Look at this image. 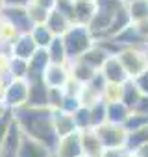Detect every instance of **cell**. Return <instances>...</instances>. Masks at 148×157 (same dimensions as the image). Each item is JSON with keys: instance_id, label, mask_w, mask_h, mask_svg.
Listing matches in <instances>:
<instances>
[{"instance_id": "3", "label": "cell", "mask_w": 148, "mask_h": 157, "mask_svg": "<svg viewBox=\"0 0 148 157\" xmlns=\"http://www.w3.org/2000/svg\"><path fill=\"white\" fill-rule=\"evenodd\" d=\"M120 63L124 65L126 72L130 78H135L137 74H141L144 68H148V61H146V52L141 50L139 46H126L122 48L119 54Z\"/></svg>"}, {"instance_id": "18", "label": "cell", "mask_w": 148, "mask_h": 157, "mask_svg": "<svg viewBox=\"0 0 148 157\" xmlns=\"http://www.w3.org/2000/svg\"><path fill=\"white\" fill-rule=\"evenodd\" d=\"M109 56H111V54H109L102 44H93L84 56H80V59H82L84 63H87L89 67H93L95 70H100L102 65L106 63V59H107Z\"/></svg>"}, {"instance_id": "8", "label": "cell", "mask_w": 148, "mask_h": 157, "mask_svg": "<svg viewBox=\"0 0 148 157\" xmlns=\"http://www.w3.org/2000/svg\"><path fill=\"white\" fill-rule=\"evenodd\" d=\"M50 65V57L46 48H37L35 54L28 59V72H26V82H35V80H43L45 70Z\"/></svg>"}, {"instance_id": "17", "label": "cell", "mask_w": 148, "mask_h": 157, "mask_svg": "<svg viewBox=\"0 0 148 157\" xmlns=\"http://www.w3.org/2000/svg\"><path fill=\"white\" fill-rule=\"evenodd\" d=\"M67 67H68V72H70V78H74L76 82H80V83H89L91 80H93V76L98 72V70H95L93 67H89L87 63H84L80 57L78 59H72V61H68L67 63Z\"/></svg>"}, {"instance_id": "10", "label": "cell", "mask_w": 148, "mask_h": 157, "mask_svg": "<svg viewBox=\"0 0 148 157\" xmlns=\"http://www.w3.org/2000/svg\"><path fill=\"white\" fill-rule=\"evenodd\" d=\"M22 137H24L22 129H21V126L17 124V120L13 118L10 129H8V135H6L2 146H0V157H17Z\"/></svg>"}, {"instance_id": "33", "label": "cell", "mask_w": 148, "mask_h": 157, "mask_svg": "<svg viewBox=\"0 0 148 157\" xmlns=\"http://www.w3.org/2000/svg\"><path fill=\"white\" fill-rule=\"evenodd\" d=\"M11 120H13V111L8 109L4 115H0V146H2L6 135H8V129L11 126Z\"/></svg>"}, {"instance_id": "27", "label": "cell", "mask_w": 148, "mask_h": 157, "mask_svg": "<svg viewBox=\"0 0 148 157\" xmlns=\"http://www.w3.org/2000/svg\"><path fill=\"white\" fill-rule=\"evenodd\" d=\"M30 35L33 37V41H35V44H37L39 48H46V46L50 44V41L54 39V33L48 30V26H46L45 22H43V24H33Z\"/></svg>"}, {"instance_id": "16", "label": "cell", "mask_w": 148, "mask_h": 157, "mask_svg": "<svg viewBox=\"0 0 148 157\" xmlns=\"http://www.w3.org/2000/svg\"><path fill=\"white\" fill-rule=\"evenodd\" d=\"M52 118H54V128H56V133L59 135V139L65 137V135H70L74 131H78L70 113H65L61 109H52Z\"/></svg>"}, {"instance_id": "50", "label": "cell", "mask_w": 148, "mask_h": 157, "mask_svg": "<svg viewBox=\"0 0 148 157\" xmlns=\"http://www.w3.org/2000/svg\"><path fill=\"white\" fill-rule=\"evenodd\" d=\"M126 2H131V0H126Z\"/></svg>"}, {"instance_id": "20", "label": "cell", "mask_w": 148, "mask_h": 157, "mask_svg": "<svg viewBox=\"0 0 148 157\" xmlns=\"http://www.w3.org/2000/svg\"><path fill=\"white\" fill-rule=\"evenodd\" d=\"M45 24L48 26V30L54 33V35H63L67 30H68V26L72 24L59 10H50V13H48V17H46V21H45Z\"/></svg>"}, {"instance_id": "38", "label": "cell", "mask_w": 148, "mask_h": 157, "mask_svg": "<svg viewBox=\"0 0 148 157\" xmlns=\"http://www.w3.org/2000/svg\"><path fill=\"white\" fill-rule=\"evenodd\" d=\"M131 80H133L135 85L139 87L141 94H146V96H148V68H144L141 74H137L135 78H131Z\"/></svg>"}, {"instance_id": "6", "label": "cell", "mask_w": 148, "mask_h": 157, "mask_svg": "<svg viewBox=\"0 0 148 157\" xmlns=\"http://www.w3.org/2000/svg\"><path fill=\"white\" fill-rule=\"evenodd\" d=\"M28 98V82L26 80H11L6 83L4 93H2V102L6 104L8 109H17L26 104Z\"/></svg>"}, {"instance_id": "5", "label": "cell", "mask_w": 148, "mask_h": 157, "mask_svg": "<svg viewBox=\"0 0 148 157\" xmlns=\"http://www.w3.org/2000/svg\"><path fill=\"white\" fill-rule=\"evenodd\" d=\"M0 19L6 24H10L17 33H30L33 28V22L28 17L26 8H19V6H4L0 11Z\"/></svg>"}, {"instance_id": "12", "label": "cell", "mask_w": 148, "mask_h": 157, "mask_svg": "<svg viewBox=\"0 0 148 157\" xmlns=\"http://www.w3.org/2000/svg\"><path fill=\"white\" fill-rule=\"evenodd\" d=\"M37 48L39 46L35 44V41H33V37L30 33H19L11 41V56L13 57H21V59H26L28 61L35 54Z\"/></svg>"}, {"instance_id": "14", "label": "cell", "mask_w": 148, "mask_h": 157, "mask_svg": "<svg viewBox=\"0 0 148 157\" xmlns=\"http://www.w3.org/2000/svg\"><path fill=\"white\" fill-rule=\"evenodd\" d=\"M52 151L39 140L24 135L22 140H21V146H19V153L17 157H50Z\"/></svg>"}, {"instance_id": "25", "label": "cell", "mask_w": 148, "mask_h": 157, "mask_svg": "<svg viewBox=\"0 0 148 157\" xmlns=\"http://www.w3.org/2000/svg\"><path fill=\"white\" fill-rule=\"evenodd\" d=\"M126 10L130 13L131 22H139L148 19V0H131L126 2Z\"/></svg>"}, {"instance_id": "29", "label": "cell", "mask_w": 148, "mask_h": 157, "mask_svg": "<svg viewBox=\"0 0 148 157\" xmlns=\"http://www.w3.org/2000/svg\"><path fill=\"white\" fill-rule=\"evenodd\" d=\"M8 72H10V78H13V80H24L26 72H28V61L11 56L8 63Z\"/></svg>"}, {"instance_id": "36", "label": "cell", "mask_w": 148, "mask_h": 157, "mask_svg": "<svg viewBox=\"0 0 148 157\" xmlns=\"http://www.w3.org/2000/svg\"><path fill=\"white\" fill-rule=\"evenodd\" d=\"M82 89H84V83L76 82L74 78H68V82H67V83H65V87H63V93H65V94H68V96H78V98H80Z\"/></svg>"}, {"instance_id": "11", "label": "cell", "mask_w": 148, "mask_h": 157, "mask_svg": "<svg viewBox=\"0 0 148 157\" xmlns=\"http://www.w3.org/2000/svg\"><path fill=\"white\" fill-rule=\"evenodd\" d=\"M48 93L50 87L45 83V80L28 82V98L24 105L30 107H48Z\"/></svg>"}, {"instance_id": "15", "label": "cell", "mask_w": 148, "mask_h": 157, "mask_svg": "<svg viewBox=\"0 0 148 157\" xmlns=\"http://www.w3.org/2000/svg\"><path fill=\"white\" fill-rule=\"evenodd\" d=\"M80 139H82V150H84V155L87 157H100L102 151H104V146L96 135V131L93 128L89 129H82L80 131Z\"/></svg>"}, {"instance_id": "9", "label": "cell", "mask_w": 148, "mask_h": 157, "mask_svg": "<svg viewBox=\"0 0 148 157\" xmlns=\"http://www.w3.org/2000/svg\"><path fill=\"white\" fill-rule=\"evenodd\" d=\"M54 153L57 157H82L84 150H82V139H80V131H74L70 135H65L59 139Z\"/></svg>"}, {"instance_id": "31", "label": "cell", "mask_w": 148, "mask_h": 157, "mask_svg": "<svg viewBox=\"0 0 148 157\" xmlns=\"http://www.w3.org/2000/svg\"><path fill=\"white\" fill-rule=\"evenodd\" d=\"M26 11H28V17H30V21L33 22V24H43L45 21H46V17H48V10H45V8H41V6H37V4H33V2H30L28 6H26Z\"/></svg>"}, {"instance_id": "51", "label": "cell", "mask_w": 148, "mask_h": 157, "mask_svg": "<svg viewBox=\"0 0 148 157\" xmlns=\"http://www.w3.org/2000/svg\"><path fill=\"white\" fill-rule=\"evenodd\" d=\"M82 157H87V155H82Z\"/></svg>"}, {"instance_id": "43", "label": "cell", "mask_w": 148, "mask_h": 157, "mask_svg": "<svg viewBox=\"0 0 148 157\" xmlns=\"http://www.w3.org/2000/svg\"><path fill=\"white\" fill-rule=\"evenodd\" d=\"M133 153H137L139 157H148V142H146V144H142L141 148H137Z\"/></svg>"}, {"instance_id": "23", "label": "cell", "mask_w": 148, "mask_h": 157, "mask_svg": "<svg viewBox=\"0 0 148 157\" xmlns=\"http://www.w3.org/2000/svg\"><path fill=\"white\" fill-rule=\"evenodd\" d=\"M96 10V2H74V22L89 24Z\"/></svg>"}, {"instance_id": "46", "label": "cell", "mask_w": 148, "mask_h": 157, "mask_svg": "<svg viewBox=\"0 0 148 157\" xmlns=\"http://www.w3.org/2000/svg\"><path fill=\"white\" fill-rule=\"evenodd\" d=\"M2 8H4V0H0V11H2Z\"/></svg>"}, {"instance_id": "34", "label": "cell", "mask_w": 148, "mask_h": 157, "mask_svg": "<svg viewBox=\"0 0 148 157\" xmlns=\"http://www.w3.org/2000/svg\"><path fill=\"white\" fill-rule=\"evenodd\" d=\"M120 91H122V83H107L104 89V100L106 102L120 100Z\"/></svg>"}, {"instance_id": "1", "label": "cell", "mask_w": 148, "mask_h": 157, "mask_svg": "<svg viewBox=\"0 0 148 157\" xmlns=\"http://www.w3.org/2000/svg\"><path fill=\"white\" fill-rule=\"evenodd\" d=\"M13 118L21 126L22 133L43 142L52 153L59 142V135L56 133L54 128V118H52V109L50 107H30V105H21L13 109Z\"/></svg>"}, {"instance_id": "35", "label": "cell", "mask_w": 148, "mask_h": 157, "mask_svg": "<svg viewBox=\"0 0 148 157\" xmlns=\"http://www.w3.org/2000/svg\"><path fill=\"white\" fill-rule=\"evenodd\" d=\"M82 105V102H80V98L78 96H68V94H65L63 96V102H61V111H65V113H74V111H76L78 107Z\"/></svg>"}, {"instance_id": "7", "label": "cell", "mask_w": 148, "mask_h": 157, "mask_svg": "<svg viewBox=\"0 0 148 157\" xmlns=\"http://www.w3.org/2000/svg\"><path fill=\"white\" fill-rule=\"evenodd\" d=\"M100 72L106 78L107 83H124L126 80H130V76H128V72H126V68L120 63V59H119L117 54H111L106 59V63L102 65Z\"/></svg>"}, {"instance_id": "26", "label": "cell", "mask_w": 148, "mask_h": 157, "mask_svg": "<svg viewBox=\"0 0 148 157\" xmlns=\"http://www.w3.org/2000/svg\"><path fill=\"white\" fill-rule=\"evenodd\" d=\"M148 142V124L135 129V131H128V139H126V148L133 153L137 148H141L142 144Z\"/></svg>"}, {"instance_id": "4", "label": "cell", "mask_w": 148, "mask_h": 157, "mask_svg": "<svg viewBox=\"0 0 148 157\" xmlns=\"http://www.w3.org/2000/svg\"><path fill=\"white\" fill-rule=\"evenodd\" d=\"M102 142L104 148H117V146H126V139H128V129L120 124H113V122H104L96 128H93Z\"/></svg>"}, {"instance_id": "19", "label": "cell", "mask_w": 148, "mask_h": 157, "mask_svg": "<svg viewBox=\"0 0 148 157\" xmlns=\"http://www.w3.org/2000/svg\"><path fill=\"white\" fill-rule=\"evenodd\" d=\"M131 109L120 102V100H115V102H107V113H106V122H113V124H120L124 126V122L128 120Z\"/></svg>"}, {"instance_id": "30", "label": "cell", "mask_w": 148, "mask_h": 157, "mask_svg": "<svg viewBox=\"0 0 148 157\" xmlns=\"http://www.w3.org/2000/svg\"><path fill=\"white\" fill-rule=\"evenodd\" d=\"M72 118H74V124H76L78 131L93 128V124H91V113H89V107L87 105H80L76 111L72 113Z\"/></svg>"}, {"instance_id": "32", "label": "cell", "mask_w": 148, "mask_h": 157, "mask_svg": "<svg viewBox=\"0 0 148 157\" xmlns=\"http://www.w3.org/2000/svg\"><path fill=\"white\" fill-rule=\"evenodd\" d=\"M56 10H59L70 22H74V0H56Z\"/></svg>"}, {"instance_id": "40", "label": "cell", "mask_w": 148, "mask_h": 157, "mask_svg": "<svg viewBox=\"0 0 148 157\" xmlns=\"http://www.w3.org/2000/svg\"><path fill=\"white\" fill-rule=\"evenodd\" d=\"M135 24V28H137V32L141 33V37L148 43V19H144V21H139V22H133Z\"/></svg>"}, {"instance_id": "21", "label": "cell", "mask_w": 148, "mask_h": 157, "mask_svg": "<svg viewBox=\"0 0 148 157\" xmlns=\"http://www.w3.org/2000/svg\"><path fill=\"white\" fill-rule=\"evenodd\" d=\"M130 24H131V19H130V13H128V10H126V6H124V8H120V10L115 13V17H113V21H111V24H109V28H107L104 39H111V37L119 35V33H120L122 30H126Z\"/></svg>"}, {"instance_id": "2", "label": "cell", "mask_w": 148, "mask_h": 157, "mask_svg": "<svg viewBox=\"0 0 148 157\" xmlns=\"http://www.w3.org/2000/svg\"><path fill=\"white\" fill-rule=\"evenodd\" d=\"M61 39L65 43L68 61L78 59L80 56H84L95 44V37H93L89 26L87 24H78V22H72L68 26V30L61 35Z\"/></svg>"}, {"instance_id": "24", "label": "cell", "mask_w": 148, "mask_h": 157, "mask_svg": "<svg viewBox=\"0 0 148 157\" xmlns=\"http://www.w3.org/2000/svg\"><path fill=\"white\" fill-rule=\"evenodd\" d=\"M141 98V91H139V87L135 85V82L131 80H126L124 83H122V91H120V102H124L130 109L137 104V100Z\"/></svg>"}, {"instance_id": "49", "label": "cell", "mask_w": 148, "mask_h": 157, "mask_svg": "<svg viewBox=\"0 0 148 157\" xmlns=\"http://www.w3.org/2000/svg\"><path fill=\"white\" fill-rule=\"evenodd\" d=\"M50 157H57V155H56V153H52V155H50Z\"/></svg>"}, {"instance_id": "47", "label": "cell", "mask_w": 148, "mask_h": 157, "mask_svg": "<svg viewBox=\"0 0 148 157\" xmlns=\"http://www.w3.org/2000/svg\"><path fill=\"white\" fill-rule=\"evenodd\" d=\"M130 157H139V155H137V153H131V155H130Z\"/></svg>"}, {"instance_id": "45", "label": "cell", "mask_w": 148, "mask_h": 157, "mask_svg": "<svg viewBox=\"0 0 148 157\" xmlns=\"http://www.w3.org/2000/svg\"><path fill=\"white\" fill-rule=\"evenodd\" d=\"M74 2H96V0H74Z\"/></svg>"}, {"instance_id": "22", "label": "cell", "mask_w": 148, "mask_h": 157, "mask_svg": "<svg viewBox=\"0 0 148 157\" xmlns=\"http://www.w3.org/2000/svg\"><path fill=\"white\" fill-rule=\"evenodd\" d=\"M46 52H48L50 63H57V65H67L68 63L67 50H65V43H63L61 35H54V39L46 46Z\"/></svg>"}, {"instance_id": "13", "label": "cell", "mask_w": 148, "mask_h": 157, "mask_svg": "<svg viewBox=\"0 0 148 157\" xmlns=\"http://www.w3.org/2000/svg\"><path fill=\"white\" fill-rule=\"evenodd\" d=\"M70 78V72H68V67L67 65H57V63H50L45 70V76L43 80L48 87H59L63 89L65 83L68 82Z\"/></svg>"}, {"instance_id": "37", "label": "cell", "mask_w": 148, "mask_h": 157, "mask_svg": "<svg viewBox=\"0 0 148 157\" xmlns=\"http://www.w3.org/2000/svg\"><path fill=\"white\" fill-rule=\"evenodd\" d=\"M131 151L126 146H117V148H104L100 157H130Z\"/></svg>"}, {"instance_id": "42", "label": "cell", "mask_w": 148, "mask_h": 157, "mask_svg": "<svg viewBox=\"0 0 148 157\" xmlns=\"http://www.w3.org/2000/svg\"><path fill=\"white\" fill-rule=\"evenodd\" d=\"M32 0H4V6H19V8H26Z\"/></svg>"}, {"instance_id": "44", "label": "cell", "mask_w": 148, "mask_h": 157, "mask_svg": "<svg viewBox=\"0 0 148 157\" xmlns=\"http://www.w3.org/2000/svg\"><path fill=\"white\" fill-rule=\"evenodd\" d=\"M6 111H8V107H6V104L2 102V98H0V115H4Z\"/></svg>"}, {"instance_id": "28", "label": "cell", "mask_w": 148, "mask_h": 157, "mask_svg": "<svg viewBox=\"0 0 148 157\" xmlns=\"http://www.w3.org/2000/svg\"><path fill=\"white\" fill-rule=\"evenodd\" d=\"M89 113H91V124H93V128L104 124L106 122V113H107V102L104 98L96 100L93 105H89Z\"/></svg>"}, {"instance_id": "48", "label": "cell", "mask_w": 148, "mask_h": 157, "mask_svg": "<svg viewBox=\"0 0 148 157\" xmlns=\"http://www.w3.org/2000/svg\"><path fill=\"white\" fill-rule=\"evenodd\" d=\"M144 52H146V61H148V50H144Z\"/></svg>"}, {"instance_id": "41", "label": "cell", "mask_w": 148, "mask_h": 157, "mask_svg": "<svg viewBox=\"0 0 148 157\" xmlns=\"http://www.w3.org/2000/svg\"><path fill=\"white\" fill-rule=\"evenodd\" d=\"M33 4H37V6H41V8H45V10H54V6H56V0H32Z\"/></svg>"}, {"instance_id": "39", "label": "cell", "mask_w": 148, "mask_h": 157, "mask_svg": "<svg viewBox=\"0 0 148 157\" xmlns=\"http://www.w3.org/2000/svg\"><path fill=\"white\" fill-rule=\"evenodd\" d=\"M133 113H142V115H148V96L146 94H141V98L137 100V104L131 107Z\"/></svg>"}]
</instances>
